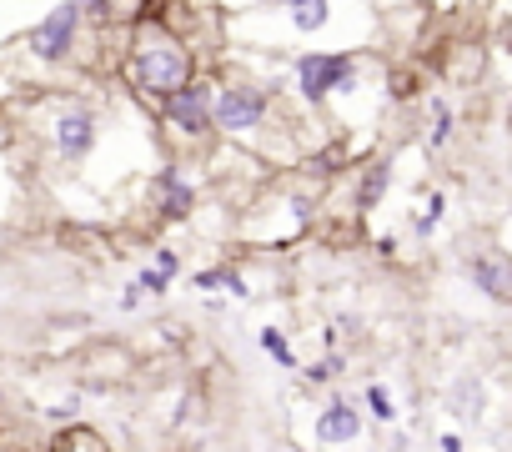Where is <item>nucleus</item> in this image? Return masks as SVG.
Returning <instances> with one entry per match:
<instances>
[{"instance_id":"1","label":"nucleus","mask_w":512,"mask_h":452,"mask_svg":"<svg viewBox=\"0 0 512 452\" xmlns=\"http://www.w3.org/2000/svg\"><path fill=\"white\" fill-rule=\"evenodd\" d=\"M231 41H256L282 51V41L302 51H367L377 41L372 0H262L226 21Z\"/></svg>"},{"instance_id":"2","label":"nucleus","mask_w":512,"mask_h":452,"mask_svg":"<svg viewBox=\"0 0 512 452\" xmlns=\"http://www.w3.org/2000/svg\"><path fill=\"white\" fill-rule=\"evenodd\" d=\"M126 81H131L136 96L166 101L171 91H181L191 81V51H186V41L171 26H161V21L141 26L136 41H131V56H126Z\"/></svg>"},{"instance_id":"3","label":"nucleus","mask_w":512,"mask_h":452,"mask_svg":"<svg viewBox=\"0 0 512 452\" xmlns=\"http://www.w3.org/2000/svg\"><path fill=\"white\" fill-rule=\"evenodd\" d=\"M362 76H367V51H297L287 61V91H297V101L312 111L362 91Z\"/></svg>"},{"instance_id":"4","label":"nucleus","mask_w":512,"mask_h":452,"mask_svg":"<svg viewBox=\"0 0 512 452\" xmlns=\"http://www.w3.org/2000/svg\"><path fill=\"white\" fill-rule=\"evenodd\" d=\"M272 106H277V91L267 81H226L211 96V131H221L231 141H251L267 126Z\"/></svg>"},{"instance_id":"5","label":"nucleus","mask_w":512,"mask_h":452,"mask_svg":"<svg viewBox=\"0 0 512 452\" xmlns=\"http://www.w3.org/2000/svg\"><path fill=\"white\" fill-rule=\"evenodd\" d=\"M46 141H51L56 166H66V171L86 166L101 146V111L91 101H76V96L56 101V111L46 121Z\"/></svg>"},{"instance_id":"6","label":"nucleus","mask_w":512,"mask_h":452,"mask_svg":"<svg viewBox=\"0 0 512 452\" xmlns=\"http://www.w3.org/2000/svg\"><path fill=\"white\" fill-rule=\"evenodd\" d=\"M81 26H86V16H81L76 0H56V6L26 31V56L41 61V66L71 61V51H76V41H81Z\"/></svg>"},{"instance_id":"7","label":"nucleus","mask_w":512,"mask_h":452,"mask_svg":"<svg viewBox=\"0 0 512 452\" xmlns=\"http://www.w3.org/2000/svg\"><path fill=\"white\" fill-rule=\"evenodd\" d=\"M211 96H216V81L191 76L181 91H171V96L161 101V121H166L181 141H206V136H211Z\"/></svg>"},{"instance_id":"8","label":"nucleus","mask_w":512,"mask_h":452,"mask_svg":"<svg viewBox=\"0 0 512 452\" xmlns=\"http://www.w3.org/2000/svg\"><path fill=\"white\" fill-rule=\"evenodd\" d=\"M367 432V412L352 397H332L317 417H312V442L317 447H352Z\"/></svg>"},{"instance_id":"9","label":"nucleus","mask_w":512,"mask_h":452,"mask_svg":"<svg viewBox=\"0 0 512 452\" xmlns=\"http://www.w3.org/2000/svg\"><path fill=\"white\" fill-rule=\"evenodd\" d=\"M151 196H156L161 216H171V221H186V216L196 211V181H191L181 166H161V171L151 176Z\"/></svg>"},{"instance_id":"10","label":"nucleus","mask_w":512,"mask_h":452,"mask_svg":"<svg viewBox=\"0 0 512 452\" xmlns=\"http://www.w3.org/2000/svg\"><path fill=\"white\" fill-rule=\"evenodd\" d=\"M467 282H472L477 292H487L492 302H507V297H512V272H507V257H502V252H477V257L467 262Z\"/></svg>"},{"instance_id":"11","label":"nucleus","mask_w":512,"mask_h":452,"mask_svg":"<svg viewBox=\"0 0 512 452\" xmlns=\"http://www.w3.org/2000/svg\"><path fill=\"white\" fill-rule=\"evenodd\" d=\"M176 277H181V257H176L171 247H156V252H151V262L141 267L136 287H141V297H166Z\"/></svg>"},{"instance_id":"12","label":"nucleus","mask_w":512,"mask_h":452,"mask_svg":"<svg viewBox=\"0 0 512 452\" xmlns=\"http://www.w3.org/2000/svg\"><path fill=\"white\" fill-rule=\"evenodd\" d=\"M191 287H196V292L231 297V302H246V297H251V287H246V277H241L236 267H201V272L191 277Z\"/></svg>"},{"instance_id":"13","label":"nucleus","mask_w":512,"mask_h":452,"mask_svg":"<svg viewBox=\"0 0 512 452\" xmlns=\"http://www.w3.org/2000/svg\"><path fill=\"white\" fill-rule=\"evenodd\" d=\"M442 221H447V196H442V191H427L422 206L412 211V237H417V242H432V232H437Z\"/></svg>"},{"instance_id":"14","label":"nucleus","mask_w":512,"mask_h":452,"mask_svg":"<svg viewBox=\"0 0 512 452\" xmlns=\"http://www.w3.org/2000/svg\"><path fill=\"white\" fill-rule=\"evenodd\" d=\"M452 126H457V116H452V101H442V96H432V106H427V146L432 151H442L447 141H452Z\"/></svg>"},{"instance_id":"15","label":"nucleus","mask_w":512,"mask_h":452,"mask_svg":"<svg viewBox=\"0 0 512 452\" xmlns=\"http://www.w3.org/2000/svg\"><path fill=\"white\" fill-rule=\"evenodd\" d=\"M387 186H392V166H367V176H362V186H357V206L362 211H377L382 206V196H387Z\"/></svg>"},{"instance_id":"16","label":"nucleus","mask_w":512,"mask_h":452,"mask_svg":"<svg viewBox=\"0 0 512 452\" xmlns=\"http://www.w3.org/2000/svg\"><path fill=\"white\" fill-rule=\"evenodd\" d=\"M256 347H262V352H267L277 367L297 372V352H292V342H287V332H282V327H272V322H267L262 332H256Z\"/></svg>"},{"instance_id":"17","label":"nucleus","mask_w":512,"mask_h":452,"mask_svg":"<svg viewBox=\"0 0 512 452\" xmlns=\"http://www.w3.org/2000/svg\"><path fill=\"white\" fill-rule=\"evenodd\" d=\"M362 407H367V417H372V422H382V427H392V422L402 417V412H397V397H392L382 382H372V387L362 392Z\"/></svg>"},{"instance_id":"18","label":"nucleus","mask_w":512,"mask_h":452,"mask_svg":"<svg viewBox=\"0 0 512 452\" xmlns=\"http://www.w3.org/2000/svg\"><path fill=\"white\" fill-rule=\"evenodd\" d=\"M342 367H347V357H342V352H327V357H317V362L302 367V382H307V387H327V382L342 377Z\"/></svg>"},{"instance_id":"19","label":"nucleus","mask_w":512,"mask_h":452,"mask_svg":"<svg viewBox=\"0 0 512 452\" xmlns=\"http://www.w3.org/2000/svg\"><path fill=\"white\" fill-rule=\"evenodd\" d=\"M56 422H76V412H81V397H66V402H56V407H46Z\"/></svg>"},{"instance_id":"20","label":"nucleus","mask_w":512,"mask_h":452,"mask_svg":"<svg viewBox=\"0 0 512 452\" xmlns=\"http://www.w3.org/2000/svg\"><path fill=\"white\" fill-rule=\"evenodd\" d=\"M437 452H467V447H462L457 432H442V437H437Z\"/></svg>"},{"instance_id":"21","label":"nucleus","mask_w":512,"mask_h":452,"mask_svg":"<svg viewBox=\"0 0 512 452\" xmlns=\"http://www.w3.org/2000/svg\"><path fill=\"white\" fill-rule=\"evenodd\" d=\"M246 6H262V0H231V11H246Z\"/></svg>"}]
</instances>
